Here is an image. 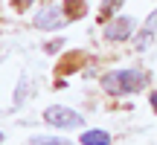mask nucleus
<instances>
[{
	"instance_id": "obj_1",
	"label": "nucleus",
	"mask_w": 157,
	"mask_h": 145,
	"mask_svg": "<svg viewBox=\"0 0 157 145\" xmlns=\"http://www.w3.org/2000/svg\"><path fill=\"white\" fill-rule=\"evenodd\" d=\"M146 84V76L140 70H113L102 78V87L111 96H122V93H134Z\"/></svg>"
},
{
	"instance_id": "obj_2",
	"label": "nucleus",
	"mask_w": 157,
	"mask_h": 145,
	"mask_svg": "<svg viewBox=\"0 0 157 145\" xmlns=\"http://www.w3.org/2000/svg\"><path fill=\"white\" fill-rule=\"evenodd\" d=\"M44 119L52 125V128H78L82 125V113L70 110V107H61V105H52L44 110Z\"/></svg>"
},
{
	"instance_id": "obj_3",
	"label": "nucleus",
	"mask_w": 157,
	"mask_h": 145,
	"mask_svg": "<svg viewBox=\"0 0 157 145\" xmlns=\"http://www.w3.org/2000/svg\"><path fill=\"white\" fill-rule=\"evenodd\" d=\"M134 29H137L134 17H113V20H108V26H105V38L108 41H128Z\"/></svg>"
},
{
	"instance_id": "obj_4",
	"label": "nucleus",
	"mask_w": 157,
	"mask_h": 145,
	"mask_svg": "<svg viewBox=\"0 0 157 145\" xmlns=\"http://www.w3.org/2000/svg\"><path fill=\"white\" fill-rule=\"evenodd\" d=\"M64 9H58V6H50V9H44V12H38V17H35V26L38 29H56V26H61L64 23Z\"/></svg>"
},
{
	"instance_id": "obj_5",
	"label": "nucleus",
	"mask_w": 157,
	"mask_h": 145,
	"mask_svg": "<svg viewBox=\"0 0 157 145\" xmlns=\"http://www.w3.org/2000/svg\"><path fill=\"white\" fill-rule=\"evenodd\" d=\"M82 145H111V134L108 131H84L82 134Z\"/></svg>"
},
{
	"instance_id": "obj_6",
	"label": "nucleus",
	"mask_w": 157,
	"mask_h": 145,
	"mask_svg": "<svg viewBox=\"0 0 157 145\" xmlns=\"http://www.w3.org/2000/svg\"><path fill=\"white\" fill-rule=\"evenodd\" d=\"M64 15H67L70 20L82 17L84 15V0H67V3H64Z\"/></svg>"
},
{
	"instance_id": "obj_7",
	"label": "nucleus",
	"mask_w": 157,
	"mask_h": 145,
	"mask_svg": "<svg viewBox=\"0 0 157 145\" xmlns=\"http://www.w3.org/2000/svg\"><path fill=\"white\" fill-rule=\"evenodd\" d=\"M29 145H70V142L61 139V136H35Z\"/></svg>"
},
{
	"instance_id": "obj_8",
	"label": "nucleus",
	"mask_w": 157,
	"mask_h": 145,
	"mask_svg": "<svg viewBox=\"0 0 157 145\" xmlns=\"http://www.w3.org/2000/svg\"><path fill=\"white\" fill-rule=\"evenodd\" d=\"M151 107H154V113H157V90L151 93Z\"/></svg>"
},
{
	"instance_id": "obj_9",
	"label": "nucleus",
	"mask_w": 157,
	"mask_h": 145,
	"mask_svg": "<svg viewBox=\"0 0 157 145\" xmlns=\"http://www.w3.org/2000/svg\"><path fill=\"white\" fill-rule=\"evenodd\" d=\"M26 3H32V0H21V6H26Z\"/></svg>"
},
{
	"instance_id": "obj_10",
	"label": "nucleus",
	"mask_w": 157,
	"mask_h": 145,
	"mask_svg": "<svg viewBox=\"0 0 157 145\" xmlns=\"http://www.w3.org/2000/svg\"><path fill=\"white\" fill-rule=\"evenodd\" d=\"M0 142H3V134H0Z\"/></svg>"
}]
</instances>
